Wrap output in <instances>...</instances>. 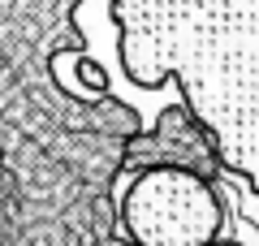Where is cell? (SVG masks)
I'll list each match as a JSON object with an SVG mask.
<instances>
[{
	"label": "cell",
	"mask_w": 259,
	"mask_h": 246,
	"mask_svg": "<svg viewBox=\"0 0 259 246\" xmlns=\"http://www.w3.org/2000/svg\"><path fill=\"white\" fill-rule=\"evenodd\" d=\"M121 65L173 82L216 164L259 194V0H112Z\"/></svg>",
	"instance_id": "cell-1"
},
{
	"label": "cell",
	"mask_w": 259,
	"mask_h": 246,
	"mask_svg": "<svg viewBox=\"0 0 259 246\" xmlns=\"http://www.w3.org/2000/svg\"><path fill=\"white\" fill-rule=\"evenodd\" d=\"M221 225V194L190 169H143L121 194V233L130 246H216Z\"/></svg>",
	"instance_id": "cell-2"
}]
</instances>
